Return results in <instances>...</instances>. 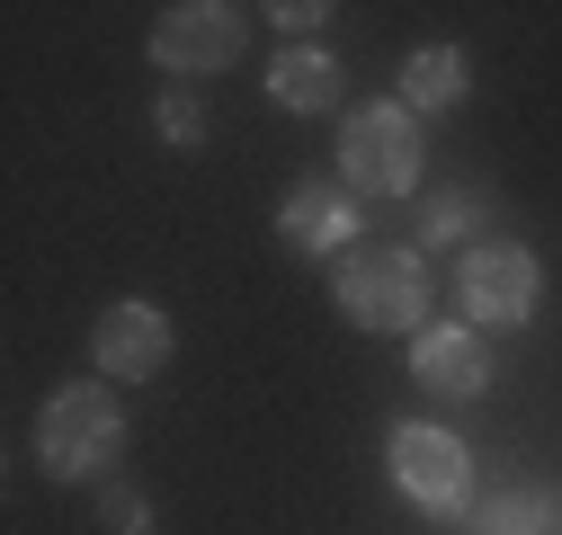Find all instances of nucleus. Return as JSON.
<instances>
[{
	"label": "nucleus",
	"instance_id": "nucleus-3",
	"mask_svg": "<svg viewBox=\"0 0 562 535\" xmlns=\"http://www.w3.org/2000/svg\"><path fill=\"white\" fill-rule=\"evenodd\" d=\"M419 116L402 99H367V107H348L339 116V187L358 196H411L419 187Z\"/></svg>",
	"mask_w": 562,
	"mask_h": 535
},
{
	"label": "nucleus",
	"instance_id": "nucleus-9",
	"mask_svg": "<svg viewBox=\"0 0 562 535\" xmlns=\"http://www.w3.org/2000/svg\"><path fill=\"white\" fill-rule=\"evenodd\" d=\"M411 375L429 384L438 401H482L501 366H491V340H482L473 321H429V330L411 340Z\"/></svg>",
	"mask_w": 562,
	"mask_h": 535
},
{
	"label": "nucleus",
	"instance_id": "nucleus-7",
	"mask_svg": "<svg viewBox=\"0 0 562 535\" xmlns=\"http://www.w3.org/2000/svg\"><path fill=\"white\" fill-rule=\"evenodd\" d=\"M170 349H179V330H170V312L144 304V295H125V304H108V312L90 321V366H99V384H153V375L170 366Z\"/></svg>",
	"mask_w": 562,
	"mask_h": 535
},
{
	"label": "nucleus",
	"instance_id": "nucleus-16",
	"mask_svg": "<svg viewBox=\"0 0 562 535\" xmlns=\"http://www.w3.org/2000/svg\"><path fill=\"white\" fill-rule=\"evenodd\" d=\"M330 10H322V0H277V10H268V27H286V36H304V27H322Z\"/></svg>",
	"mask_w": 562,
	"mask_h": 535
},
{
	"label": "nucleus",
	"instance_id": "nucleus-10",
	"mask_svg": "<svg viewBox=\"0 0 562 535\" xmlns=\"http://www.w3.org/2000/svg\"><path fill=\"white\" fill-rule=\"evenodd\" d=\"M339 90H348V72H339V54H322V45H286L268 62V99L286 116H330Z\"/></svg>",
	"mask_w": 562,
	"mask_h": 535
},
{
	"label": "nucleus",
	"instance_id": "nucleus-12",
	"mask_svg": "<svg viewBox=\"0 0 562 535\" xmlns=\"http://www.w3.org/2000/svg\"><path fill=\"white\" fill-rule=\"evenodd\" d=\"M482 535H562V500L553 491H501V500H482Z\"/></svg>",
	"mask_w": 562,
	"mask_h": 535
},
{
	"label": "nucleus",
	"instance_id": "nucleus-15",
	"mask_svg": "<svg viewBox=\"0 0 562 535\" xmlns=\"http://www.w3.org/2000/svg\"><path fill=\"white\" fill-rule=\"evenodd\" d=\"M153 125L170 134V144H205V107H196V99H179V90L153 107Z\"/></svg>",
	"mask_w": 562,
	"mask_h": 535
},
{
	"label": "nucleus",
	"instance_id": "nucleus-13",
	"mask_svg": "<svg viewBox=\"0 0 562 535\" xmlns=\"http://www.w3.org/2000/svg\"><path fill=\"white\" fill-rule=\"evenodd\" d=\"M482 215H491L482 187H447L438 206H429V232H419V241H429V250H473V224Z\"/></svg>",
	"mask_w": 562,
	"mask_h": 535
},
{
	"label": "nucleus",
	"instance_id": "nucleus-14",
	"mask_svg": "<svg viewBox=\"0 0 562 535\" xmlns=\"http://www.w3.org/2000/svg\"><path fill=\"white\" fill-rule=\"evenodd\" d=\"M99 526H108V535H153V500H144V491H108V500H99Z\"/></svg>",
	"mask_w": 562,
	"mask_h": 535
},
{
	"label": "nucleus",
	"instance_id": "nucleus-2",
	"mask_svg": "<svg viewBox=\"0 0 562 535\" xmlns=\"http://www.w3.org/2000/svg\"><path fill=\"white\" fill-rule=\"evenodd\" d=\"M116 455H125V401H116V384H63V392H45V411H36L45 482H99V474H116Z\"/></svg>",
	"mask_w": 562,
	"mask_h": 535
},
{
	"label": "nucleus",
	"instance_id": "nucleus-5",
	"mask_svg": "<svg viewBox=\"0 0 562 535\" xmlns=\"http://www.w3.org/2000/svg\"><path fill=\"white\" fill-rule=\"evenodd\" d=\"M456 304L473 330H527L544 304V259L527 241H482L456 259Z\"/></svg>",
	"mask_w": 562,
	"mask_h": 535
},
{
	"label": "nucleus",
	"instance_id": "nucleus-4",
	"mask_svg": "<svg viewBox=\"0 0 562 535\" xmlns=\"http://www.w3.org/2000/svg\"><path fill=\"white\" fill-rule=\"evenodd\" d=\"M384 482L429 517H464L473 509V446L438 420H393L384 429Z\"/></svg>",
	"mask_w": 562,
	"mask_h": 535
},
{
	"label": "nucleus",
	"instance_id": "nucleus-11",
	"mask_svg": "<svg viewBox=\"0 0 562 535\" xmlns=\"http://www.w3.org/2000/svg\"><path fill=\"white\" fill-rule=\"evenodd\" d=\"M464 90H473L464 45H411L402 54V107L411 116H447V107H464Z\"/></svg>",
	"mask_w": 562,
	"mask_h": 535
},
{
	"label": "nucleus",
	"instance_id": "nucleus-1",
	"mask_svg": "<svg viewBox=\"0 0 562 535\" xmlns=\"http://www.w3.org/2000/svg\"><path fill=\"white\" fill-rule=\"evenodd\" d=\"M330 304H339V321L375 330V340H419L429 330V268L402 241H358L330 268Z\"/></svg>",
	"mask_w": 562,
	"mask_h": 535
},
{
	"label": "nucleus",
	"instance_id": "nucleus-6",
	"mask_svg": "<svg viewBox=\"0 0 562 535\" xmlns=\"http://www.w3.org/2000/svg\"><path fill=\"white\" fill-rule=\"evenodd\" d=\"M250 45V19L233 10V0H170V10L153 19V62L179 81H205V72H233Z\"/></svg>",
	"mask_w": 562,
	"mask_h": 535
},
{
	"label": "nucleus",
	"instance_id": "nucleus-8",
	"mask_svg": "<svg viewBox=\"0 0 562 535\" xmlns=\"http://www.w3.org/2000/svg\"><path fill=\"white\" fill-rule=\"evenodd\" d=\"M277 232H286L295 259H330V268H339L348 250H358L367 215H358V196H348L339 179H295L286 206H277Z\"/></svg>",
	"mask_w": 562,
	"mask_h": 535
}]
</instances>
